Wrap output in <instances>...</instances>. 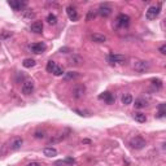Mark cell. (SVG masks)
I'll return each mask as SVG.
<instances>
[{
    "instance_id": "obj_1",
    "label": "cell",
    "mask_w": 166,
    "mask_h": 166,
    "mask_svg": "<svg viewBox=\"0 0 166 166\" xmlns=\"http://www.w3.org/2000/svg\"><path fill=\"white\" fill-rule=\"evenodd\" d=\"M145 144L147 143L142 136H134L130 140V145H131V148H134V149H143L145 147Z\"/></svg>"
},
{
    "instance_id": "obj_2",
    "label": "cell",
    "mask_w": 166,
    "mask_h": 166,
    "mask_svg": "<svg viewBox=\"0 0 166 166\" xmlns=\"http://www.w3.org/2000/svg\"><path fill=\"white\" fill-rule=\"evenodd\" d=\"M22 144H23L22 138L16 136V138H12L11 140H9V143H8V147H9L11 151H18L20 148L22 147Z\"/></svg>"
},
{
    "instance_id": "obj_3",
    "label": "cell",
    "mask_w": 166,
    "mask_h": 166,
    "mask_svg": "<svg viewBox=\"0 0 166 166\" xmlns=\"http://www.w3.org/2000/svg\"><path fill=\"white\" fill-rule=\"evenodd\" d=\"M72 93H73V96H74L75 99H82L83 96H84V93H86L84 84H75L73 91H72Z\"/></svg>"
},
{
    "instance_id": "obj_4",
    "label": "cell",
    "mask_w": 166,
    "mask_h": 166,
    "mask_svg": "<svg viewBox=\"0 0 166 166\" xmlns=\"http://www.w3.org/2000/svg\"><path fill=\"white\" fill-rule=\"evenodd\" d=\"M149 63L148 61H143V60H140V61H136V63L134 64V69L138 72V73H144V72H147L148 69H149Z\"/></svg>"
},
{
    "instance_id": "obj_5",
    "label": "cell",
    "mask_w": 166,
    "mask_h": 166,
    "mask_svg": "<svg viewBox=\"0 0 166 166\" xmlns=\"http://www.w3.org/2000/svg\"><path fill=\"white\" fill-rule=\"evenodd\" d=\"M160 11H161V8H160V5H154V7H149L148 8V11H147V13H145V16H147V18L148 20H154L157 16L160 14Z\"/></svg>"
},
{
    "instance_id": "obj_6",
    "label": "cell",
    "mask_w": 166,
    "mask_h": 166,
    "mask_svg": "<svg viewBox=\"0 0 166 166\" xmlns=\"http://www.w3.org/2000/svg\"><path fill=\"white\" fill-rule=\"evenodd\" d=\"M116 23L118 25V26H121V28H126V26H128L130 25V17L127 16V14H119L118 17H117V20H116Z\"/></svg>"
},
{
    "instance_id": "obj_7",
    "label": "cell",
    "mask_w": 166,
    "mask_h": 166,
    "mask_svg": "<svg viewBox=\"0 0 166 166\" xmlns=\"http://www.w3.org/2000/svg\"><path fill=\"white\" fill-rule=\"evenodd\" d=\"M29 48H30L31 52H34V53L40 55V53H43V52L46 51V44H44V43H34V44H31Z\"/></svg>"
},
{
    "instance_id": "obj_8",
    "label": "cell",
    "mask_w": 166,
    "mask_h": 166,
    "mask_svg": "<svg viewBox=\"0 0 166 166\" xmlns=\"http://www.w3.org/2000/svg\"><path fill=\"white\" fill-rule=\"evenodd\" d=\"M66 13H68V17H69V20H70V21H78V18H79L78 12H77V9L73 5H69L66 8Z\"/></svg>"
},
{
    "instance_id": "obj_9",
    "label": "cell",
    "mask_w": 166,
    "mask_h": 166,
    "mask_svg": "<svg viewBox=\"0 0 166 166\" xmlns=\"http://www.w3.org/2000/svg\"><path fill=\"white\" fill-rule=\"evenodd\" d=\"M34 91V82L33 81H26L22 84V93L23 95H30Z\"/></svg>"
},
{
    "instance_id": "obj_10",
    "label": "cell",
    "mask_w": 166,
    "mask_h": 166,
    "mask_svg": "<svg viewBox=\"0 0 166 166\" xmlns=\"http://www.w3.org/2000/svg\"><path fill=\"white\" fill-rule=\"evenodd\" d=\"M99 99L100 100H104L107 104H113L114 103V100H116V98H114V95L113 93H110V92H104V93H101L100 96H99Z\"/></svg>"
},
{
    "instance_id": "obj_11",
    "label": "cell",
    "mask_w": 166,
    "mask_h": 166,
    "mask_svg": "<svg viewBox=\"0 0 166 166\" xmlns=\"http://www.w3.org/2000/svg\"><path fill=\"white\" fill-rule=\"evenodd\" d=\"M75 163V160L72 158V157H66L65 160H61V161H56L55 166H73Z\"/></svg>"
},
{
    "instance_id": "obj_12",
    "label": "cell",
    "mask_w": 166,
    "mask_h": 166,
    "mask_svg": "<svg viewBox=\"0 0 166 166\" xmlns=\"http://www.w3.org/2000/svg\"><path fill=\"white\" fill-rule=\"evenodd\" d=\"M30 30L33 33H35V34H42V31H43V23L40 21H35L34 23H31Z\"/></svg>"
},
{
    "instance_id": "obj_13",
    "label": "cell",
    "mask_w": 166,
    "mask_h": 166,
    "mask_svg": "<svg viewBox=\"0 0 166 166\" xmlns=\"http://www.w3.org/2000/svg\"><path fill=\"white\" fill-rule=\"evenodd\" d=\"M99 14L100 16H103V17H109L110 14H112V8L109 7V5H101L100 8H99Z\"/></svg>"
},
{
    "instance_id": "obj_14",
    "label": "cell",
    "mask_w": 166,
    "mask_h": 166,
    "mask_svg": "<svg viewBox=\"0 0 166 166\" xmlns=\"http://www.w3.org/2000/svg\"><path fill=\"white\" fill-rule=\"evenodd\" d=\"M8 4H9L14 11H20V9H22V8H25L26 7V2H8Z\"/></svg>"
},
{
    "instance_id": "obj_15",
    "label": "cell",
    "mask_w": 166,
    "mask_h": 166,
    "mask_svg": "<svg viewBox=\"0 0 166 166\" xmlns=\"http://www.w3.org/2000/svg\"><path fill=\"white\" fill-rule=\"evenodd\" d=\"M126 60V57L123 56V55H110L109 56V61L110 63H118V64H121V63H123V61Z\"/></svg>"
},
{
    "instance_id": "obj_16",
    "label": "cell",
    "mask_w": 166,
    "mask_h": 166,
    "mask_svg": "<svg viewBox=\"0 0 166 166\" xmlns=\"http://www.w3.org/2000/svg\"><path fill=\"white\" fill-rule=\"evenodd\" d=\"M79 73L78 72H68V73H64V79L65 81H73V79H77L79 78Z\"/></svg>"
},
{
    "instance_id": "obj_17",
    "label": "cell",
    "mask_w": 166,
    "mask_h": 166,
    "mask_svg": "<svg viewBox=\"0 0 166 166\" xmlns=\"http://www.w3.org/2000/svg\"><path fill=\"white\" fill-rule=\"evenodd\" d=\"M134 119L136 121V122H140V123H143V122H145L147 121V116L144 114V113H142V112H136V113H134Z\"/></svg>"
},
{
    "instance_id": "obj_18",
    "label": "cell",
    "mask_w": 166,
    "mask_h": 166,
    "mask_svg": "<svg viewBox=\"0 0 166 166\" xmlns=\"http://www.w3.org/2000/svg\"><path fill=\"white\" fill-rule=\"evenodd\" d=\"M91 39L93 42H96V43H104V42H107V37L105 35H101V34H92Z\"/></svg>"
},
{
    "instance_id": "obj_19",
    "label": "cell",
    "mask_w": 166,
    "mask_h": 166,
    "mask_svg": "<svg viewBox=\"0 0 166 166\" xmlns=\"http://www.w3.org/2000/svg\"><path fill=\"white\" fill-rule=\"evenodd\" d=\"M43 153H44V156H47V157H55L57 154V151L52 147H47V148H44Z\"/></svg>"
},
{
    "instance_id": "obj_20",
    "label": "cell",
    "mask_w": 166,
    "mask_h": 166,
    "mask_svg": "<svg viewBox=\"0 0 166 166\" xmlns=\"http://www.w3.org/2000/svg\"><path fill=\"white\" fill-rule=\"evenodd\" d=\"M22 65H23V68L30 69V68H33L34 65H35V60H33V58H25Z\"/></svg>"
},
{
    "instance_id": "obj_21",
    "label": "cell",
    "mask_w": 166,
    "mask_h": 166,
    "mask_svg": "<svg viewBox=\"0 0 166 166\" xmlns=\"http://www.w3.org/2000/svg\"><path fill=\"white\" fill-rule=\"evenodd\" d=\"M133 103V96H131L130 93H126L122 96V104H125V105H128V104Z\"/></svg>"
},
{
    "instance_id": "obj_22",
    "label": "cell",
    "mask_w": 166,
    "mask_h": 166,
    "mask_svg": "<svg viewBox=\"0 0 166 166\" xmlns=\"http://www.w3.org/2000/svg\"><path fill=\"white\" fill-rule=\"evenodd\" d=\"M135 108H138V109H142V108H144L145 105H147V101L144 100V99H138L136 101H135Z\"/></svg>"
},
{
    "instance_id": "obj_23",
    "label": "cell",
    "mask_w": 166,
    "mask_h": 166,
    "mask_svg": "<svg viewBox=\"0 0 166 166\" xmlns=\"http://www.w3.org/2000/svg\"><path fill=\"white\" fill-rule=\"evenodd\" d=\"M47 21H48L49 25H56V23H57V17H56L55 14L49 13V14L47 16Z\"/></svg>"
},
{
    "instance_id": "obj_24",
    "label": "cell",
    "mask_w": 166,
    "mask_h": 166,
    "mask_svg": "<svg viewBox=\"0 0 166 166\" xmlns=\"http://www.w3.org/2000/svg\"><path fill=\"white\" fill-rule=\"evenodd\" d=\"M52 73H53L56 77H60V75H63V74H64V69L61 68V66H56V68L53 69V72H52Z\"/></svg>"
},
{
    "instance_id": "obj_25",
    "label": "cell",
    "mask_w": 166,
    "mask_h": 166,
    "mask_svg": "<svg viewBox=\"0 0 166 166\" xmlns=\"http://www.w3.org/2000/svg\"><path fill=\"white\" fill-rule=\"evenodd\" d=\"M55 68H56V64L53 63V61H48V64H47V70L52 73V72H53V69H55Z\"/></svg>"
},
{
    "instance_id": "obj_26",
    "label": "cell",
    "mask_w": 166,
    "mask_h": 166,
    "mask_svg": "<svg viewBox=\"0 0 166 166\" xmlns=\"http://www.w3.org/2000/svg\"><path fill=\"white\" fill-rule=\"evenodd\" d=\"M152 84L156 87L157 90H160L161 87H162V82H161L160 79H153V81H152Z\"/></svg>"
},
{
    "instance_id": "obj_27",
    "label": "cell",
    "mask_w": 166,
    "mask_h": 166,
    "mask_svg": "<svg viewBox=\"0 0 166 166\" xmlns=\"http://www.w3.org/2000/svg\"><path fill=\"white\" fill-rule=\"evenodd\" d=\"M82 63V58H79V57H74V60L72 58V64H74V65H79Z\"/></svg>"
},
{
    "instance_id": "obj_28",
    "label": "cell",
    "mask_w": 166,
    "mask_h": 166,
    "mask_svg": "<svg viewBox=\"0 0 166 166\" xmlns=\"http://www.w3.org/2000/svg\"><path fill=\"white\" fill-rule=\"evenodd\" d=\"M26 166H42V163H39V162H37V161H33V162L28 163Z\"/></svg>"
},
{
    "instance_id": "obj_29",
    "label": "cell",
    "mask_w": 166,
    "mask_h": 166,
    "mask_svg": "<svg viewBox=\"0 0 166 166\" xmlns=\"http://www.w3.org/2000/svg\"><path fill=\"white\" fill-rule=\"evenodd\" d=\"M160 52H161L162 55H165V53H166V46H165V44L160 47Z\"/></svg>"
},
{
    "instance_id": "obj_30",
    "label": "cell",
    "mask_w": 166,
    "mask_h": 166,
    "mask_svg": "<svg viewBox=\"0 0 166 166\" xmlns=\"http://www.w3.org/2000/svg\"><path fill=\"white\" fill-rule=\"evenodd\" d=\"M92 17H95V13H93L92 11H90L88 16H87V21H88V20H91V18H92Z\"/></svg>"
},
{
    "instance_id": "obj_31",
    "label": "cell",
    "mask_w": 166,
    "mask_h": 166,
    "mask_svg": "<svg viewBox=\"0 0 166 166\" xmlns=\"http://www.w3.org/2000/svg\"><path fill=\"white\" fill-rule=\"evenodd\" d=\"M35 138H44V133H35Z\"/></svg>"
}]
</instances>
